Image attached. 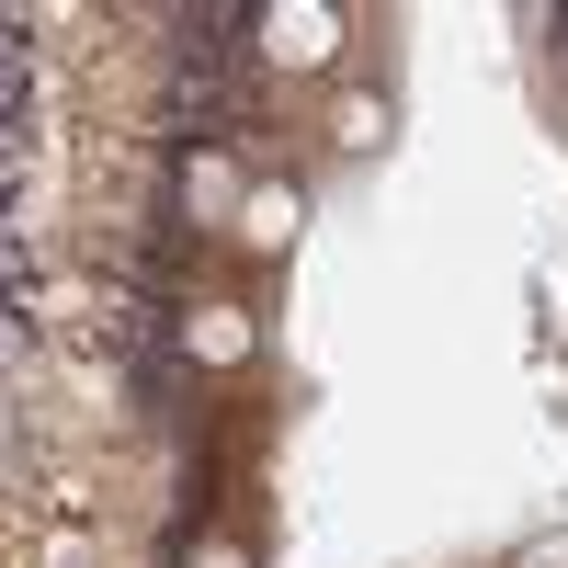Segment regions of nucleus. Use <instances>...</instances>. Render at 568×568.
<instances>
[{"label": "nucleus", "instance_id": "1", "mask_svg": "<svg viewBox=\"0 0 568 568\" xmlns=\"http://www.w3.org/2000/svg\"><path fill=\"white\" fill-rule=\"evenodd\" d=\"M273 45L284 58H329V12H273Z\"/></svg>", "mask_w": 568, "mask_h": 568}, {"label": "nucleus", "instance_id": "2", "mask_svg": "<svg viewBox=\"0 0 568 568\" xmlns=\"http://www.w3.org/2000/svg\"><path fill=\"white\" fill-rule=\"evenodd\" d=\"M524 568H568V535L557 546H524Z\"/></svg>", "mask_w": 568, "mask_h": 568}]
</instances>
